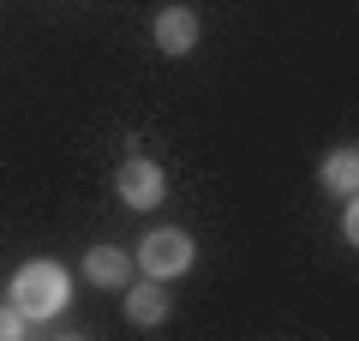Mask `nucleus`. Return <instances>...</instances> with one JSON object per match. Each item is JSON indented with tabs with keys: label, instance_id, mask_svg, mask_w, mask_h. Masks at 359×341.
<instances>
[{
	"label": "nucleus",
	"instance_id": "obj_4",
	"mask_svg": "<svg viewBox=\"0 0 359 341\" xmlns=\"http://www.w3.org/2000/svg\"><path fill=\"white\" fill-rule=\"evenodd\" d=\"M150 36H156V48H162V54H192V42H198V13H192V6H162L156 25H150Z\"/></svg>",
	"mask_w": 359,
	"mask_h": 341
},
{
	"label": "nucleus",
	"instance_id": "obj_3",
	"mask_svg": "<svg viewBox=\"0 0 359 341\" xmlns=\"http://www.w3.org/2000/svg\"><path fill=\"white\" fill-rule=\"evenodd\" d=\"M114 192H120V203H132V210H156V203L168 198V174H162V162H150V156H132V162H120Z\"/></svg>",
	"mask_w": 359,
	"mask_h": 341
},
{
	"label": "nucleus",
	"instance_id": "obj_2",
	"mask_svg": "<svg viewBox=\"0 0 359 341\" xmlns=\"http://www.w3.org/2000/svg\"><path fill=\"white\" fill-rule=\"evenodd\" d=\"M138 269H144V276H156V281L186 276V269H192V234H186V227H156V234H144Z\"/></svg>",
	"mask_w": 359,
	"mask_h": 341
},
{
	"label": "nucleus",
	"instance_id": "obj_7",
	"mask_svg": "<svg viewBox=\"0 0 359 341\" xmlns=\"http://www.w3.org/2000/svg\"><path fill=\"white\" fill-rule=\"evenodd\" d=\"M318 180H323V192H335V198H353V186H359V156H353V150H330V156H323V168H318Z\"/></svg>",
	"mask_w": 359,
	"mask_h": 341
},
{
	"label": "nucleus",
	"instance_id": "obj_8",
	"mask_svg": "<svg viewBox=\"0 0 359 341\" xmlns=\"http://www.w3.org/2000/svg\"><path fill=\"white\" fill-rule=\"evenodd\" d=\"M18 335H25V312L6 305V312H0V341H18Z\"/></svg>",
	"mask_w": 359,
	"mask_h": 341
},
{
	"label": "nucleus",
	"instance_id": "obj_1",
	"mask_svg": "<svg viewBox=\"0 0 359 341\" xmlns=\"http://www.w3.org/2000/svg\"><path fill=\"white\" fill-rule=\"evenodd\" d=\"M6 305H18L25 323H48V317H60L66 305H72V276H66L60 264H48V258H36V264H25L13 276Z\"/></svg>",
	"mask_w": 359,
	"mask_h": 341
},
{
	"label": "nucleus",
	"instance_id": "obj_6",
	"mask_svg": "<svg viewBox=\"0 0 359 341\" xmlns=\"http://www.w3.org/2000/svg\"><path fill=\"white\" fill-rule=\"evenodd\" d=\"M126 317H132V323H144V329H150V323H162V317H168V293H162V281H132V288H126Z\"/></svg>",
	"mask_w": 359,
	"mask_h": 341
},
{
	"label": "nucleus",
	"instance_id": "obj_9",
	"mask_svg": "<svg viewBox=\"0 0 359 341\" xmlns=\"http://www.w3.org/2000/svg\"><path fill=\"white\" fill-rule=\"evenodd\" d=\"M341 234H347V246L359 240V215H353V198H347V210H341Z\"/></svg>",
	"mask_w": 359,
	"mask_h": 341
},
{
	"label": "nucleus",
	"instance_id": "obj_5",
	"mask_svg": "<svg viewBox=\"0 0 359 341\" xmlns=\"http://www.w3.org/2000/svg\"><path fill=\"white\" fill-rule=\"evenodd\" d=\"M84 276L96 281V288H126V281H132V258L120 252V246H90Z\"/></svg>",
	"mask_w": 359,
	"mask_h": 341
}]
</instances>
